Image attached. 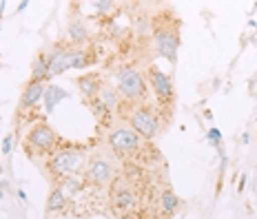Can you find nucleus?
Masks as SVG:
<instances>
[{"label": "nucleus", "mask_w": 257, "mask_h": 219, "mask_svg": "<svg viewBox=\"0 0 257 219\" xmlns=\"http://www.w3.org/2000/svg\"><path fill=\"white\" fill-rule=\"evenodd\" d=\"M244 184H246V175H242V179H239V190H244Z\"/></svg>", "instance_id": "412c9836"}, {"label": "nucleus", "mask_w": 257, "mask_h": 219, "mask_svg": "<svg viewBox=\"0 0 257 219\" xmlns=\"http://www.w3.org/2000/svg\"><path fill=\"white\" fill-rule=\"evenodd\" d=\"M58 144V133L45 122L31 126V131L27 133V146L36 153H49L51 148H56Z\"/></svg>", "instance_id": "0eeeda50"}, {"label": "nucleus", "mask_w": 257, "mask_h": 219, "mask_svg": "<svg viewBox=\"0 0 257 219\" xmlns=\"http://www.w3.org/2000/svg\"><path fill=\"white\" fill-rule=\"evenodd\" d=\"M208 142H211L213 146H217V144L222 142V133H219V129H211V131H208Z\"/></svg>", "instance_id": "6ab92c4d"}, {"label": "nucleus", "mask_w": 257, "mask_h": 219, "mask_svg": "<svg viewBox=\"0 0 257 219\" xmlns=\"http://www.w3.org/2000/svg\"><path fill=\"white\" fill-rule=\"evenodd\" d=\"M149 84H151L155 98L162 106H171L173 104V98H175V91H173V82L171 78L167 76L164 71H160L158 67H151L149 69Z\"/></svg>", "instance_id": "1a4fd4ad"}, {"label": "nucleus", "mask_w": 257, "mask_h": 219, "mask_svg": "<svg viewBox=\"0 0 257 219\" xmlns=\"http://www.w3.org/2000/svg\"><path fill=\"white\" fill-rule=\"evenodd\" d=\"M180 206H182V201H180V197L175 195L173 190H164V193L160 195V208H162L164 217L175 215V212L180 210Z\"/></svg>", "instance_id": "ddd939ff"}, {"label": "nucleus", "mask_w": 257, "mask_h": 219, "mask_svg": "<svg viewBox=\"0 0 257 219\" xmlns=\"http://www.w3.org/2000/svg\"><path fill=\"white\" fill-rule=\"evenodd\" d=\"M64 98H69L67 91L60 89V87H53V84H51V87H47V91H45V98H42V102H45V109L51 113V111L56 109V104H58V102H62Z\"/></svg>", "instance_id": "4468645a"}, {"label": "nucleus", "mask_w": 257, "mask_h": 219, "mask_svg": "<svg viewBox=\"0 0 257 219\" xmlns=\"http://www.w3.org/2000/svg\"><path fill=\"white\" fill-rule=\"evenodd\" d=\"M64 181V190H69V193H80V190L84 188V179L82 177H76V175H69Z\"/></svg>", "instance_id": "f3484780"}, {"label": "nucleus", "mask_w": 257, "mask_h": 219, "mask_svg": "<svg viewBox=\"0 0 257 219\" xmlns=\"http://www.w3.org/2000/svg\"><path fill=\"white\" fill-rule=\"evenodd\" d=\"M155 45H158V51L167 58L169 62L178 60V49H180V34L178 27H158L155 29Z\"/></svg>", "instance_id": "6e6552de"}, {"label": "nucleus", "mask_w": 257, "mask_h": 219, "mask_svg": "<svg viewBox=\"0 0 257 219\" xmlns=\"http://www.w3.org/2000/svg\"><path fill=\"white\" fill-rule=\"evenodd\" d=\"M45 56H47V62H49V78L67 71V69H80V67L89 65V56L82 49L67 51V49H58L56 47L51 53H45Z\"/></svg>", "instance_id": "f03ea898"}, {"label": "nucleus", "mask_w": 257, "mask_h": 219, "mask_svg": "<svg viewBox=\"0 0 257 219\" xmlns=\"http://www.w3.org/2000/svg\"><path fill=\"white\" fill-rule=\"evenodd\" d=\"M64 204H67V193L64 188H53L49 193V199H47V212H56V210H62Z\"/></svg>", "instance_id": "dca6fc26"}, {"label": "nucleus", "mask_w": 257, "mask_h": 219, "mask_svg": "<svg viewBox=\"0 0 257 219\" xmlns=\"http://www.w3.org/2000/svg\"><path fill=\"white\" fill-rule=\"evenodd\" d=\"M69 38L76 40V45H78V42H82L84 38H87V31H84L82 25H71L69 27Z\"/></svg>", "instance_id": "a211bd4d"}, {"label": "nucleus", "mask_w": 257, "mask_h": 219, "mask_svg": "<svg viewBox=\"0 0 257 219\" xmlns=\"http://www.w3.org/2000/svg\"><path fill=\"white\" fill-rule=\"evenodd\" d=\"M128 126L138 133L140 140H153L160 131V120L151 106H138L128 115Z\"/></svg>", "instance_id": "20e7f679"}, {"label": "nucleus", "mask_w": 257, "mask_h": 219, "mask_svg": "<svg viewBox=\"0 0 257 219\" xmlns=\"http://www.w3.org/2000/svg\"><path fill=\"white\" fill-rule=\"evenodd\" d=\"M138 204L136 190L131 188L124 181H115L113 188H111V206H113L115 212H128L133 210Z\"/></svg>", "instance_id": "9d476101"}, {"label": "nucleus", "mask_w": 257, "mask_h": 219, "mask_svg": "<svg viewBox=\"0 0 257 219\" xmlns=\"http://www.w3.org/2000/svg\"><path fill=\"white\" fill-rule=\"evenodd\" d=\"M31 80H38V82H45L49 80V62H47V56L40 53L34 62V69H31Z\"/></svg>", "instance_id": "2eb2a0df"}, {"label": "nucleus", "mask_w": 257, "mask_h": 219, "mask_svg": "<svg viewBox=\"0 0 257 219\" xmlns=\"http://www.w3.org/2000/svg\"><path fill=\"white\" fill-rule=\"evenodd\" d=\"M12 144H14V137H12V135H7V137L3 140V153H5V155L12 153Z\"/></svg>", "instance_id": "aec40b11"}, {"label": "nucleus", "mask_w": 257, "mask_h": 219, "mask_svg": "<svg viewBox=\"0 0 257 219\" xmlns=\"http://www.w3.org/2000/svg\"><path fill=\"white\" fill-rule=\"evenodd\" d=\"M78 89H80V93L84 95V98H98L100 95V91H102V80H100V76H82V78H78Z\"/></svg>", "instance_id": "f8f14e48"}, {"label": "nucleus", "mask_w": 257, "mask_h": 219, "mask_svg": "<svg viewBox=\"0 0 257 219\" xmlns=\"http://www.w3.org/2000/svg\"><path fill=\"white\" fill-rule=\"evenodd\" d=\"M106 142H109L111 151L115 155H131L140 148V137H138V133L131 126H115V129H111Z\"/></svg>", "instance_id": "39448f33"}, {"label": "nucleus", "mask_w": 257, "mask_h": 219, "mask_svg": "<svg viewBox=\"0 0 257 219\" xmlns=\"http://www.w3.org/2000/svg\"><path fill=\"white\" fill-rule=\"evenodd\" d=\"M84 162V151H78V148H62L58 151L53 157L49 159L47 168L56 179H67L69 175H76L80 166Z\"/></svg>", "instance_id": "f257e3e1"}, {"label": "nucleus", "mask_w": 257, "mask_h": 219, "mask_svg": "<svg viewBox=\"0 0 257 219\" xmlns=\"http://www.w3.org/2000/svg\"><path fill=\"white\" fill-rule=\"evenodd\" d=\"M45 91H47L45 82L29 80V82H27V87H25V91H23V98H20V109H31V106L40 104L42 98H45Z\"/></svg>", "instance_id": "9b49d317"}, {"label": "nucleus", "mask_w": 257, "mask_h": 219, "mask_svg": "<svg viewBox=\"0 0 257 219\" xmlns=\"http://www.w3.org/2000/svg\"><path fill=\"white\" fill-rule=\"evenodd\" d=\"M84 179L95 186H109L115 179V166L109 157L104 155H95L89 162L87 170H84Z\"/></svg>", "instance_id": "423d86ee"}, {"label": "nucleus", "mask_w": 257, "mask_h": 219, "mask_svg": "<svg viewBox=\"0 0 257 219\" xmlns=\"http://www.w3.org/2000/svg\"><path fill=\"white\" fill-rule=\"evenodd\" d=\"M115 87H117V93L124 100H136V102H140L144 93H147V84H144L142 73L136 71L133 67H124L117 71Z\"/></svg>", "instance_id": "7ed1b4c3"}]
</instances>
